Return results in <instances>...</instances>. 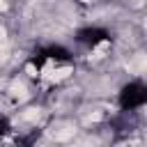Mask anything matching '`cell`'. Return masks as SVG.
<instances>
[{"label": "cell", "instance_id": "cell-1", "mask_svg": "<svg viewBox=\"0 0 147 147\" xmlns=\"http://www.w3.org/2000/svg\"><path fill=\"white\" fill-rule=\"evenodd\" d=\"M147 103V85L142 80H131L119 92V108L124 113H133Z\"/></svg>", "mask_w": 147, "mask_h": 147}, {"label": "cell", "instance_id": "cell-2", "mask_svg": "<svg viewBox=\"0 0 147 147\" xmlns=\"http://www.w3.org/2000/svg\"><path fill=\"white\" fill-rule=\"evenodd\" d=\"M46 62H71V53H69L64 46H55V44H51V46L39 48V51L30 57V64L37 67V69H41Z\"/></svg>", "mask_w": 147, "mask_h": 147}, {"label": "cell", "instance_id": "cell-3", "mask_svg": "<svg viewBox=\"0 0 147 147\" xmlns=\"http://www.w3.org/2000/svg\"><path fill=\"white\" fill-rule=\"evenodd\" d=\"M108 39H110V32L103 30V28H80L76 32V41L83 44V46H90V48H94V46H99L101 41H108Z\"/></svg>", "mask_w": 147, "mask_h": 147}, {"label": "cell", "instance_id": "cell-4", "mask_svg": "<svg viewBox=\"0 0 147 147\" xmlns=\"http://www.w3.org/2000/svg\"><path fill=\"white\" fill-rule=\"evenodd\" d=\"M9 129H11V126H9V119H7L5 115H0V138H2L5 133H9Z\"/></svg>", "mask_w": 147, "mask_h": 147}]
</instances>
